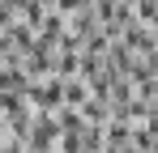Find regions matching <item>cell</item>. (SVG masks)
Listing matches in <instances>:
<instances>
[{"label": "cell", "instance_id": "cell-1", "mask_svg": "<svg viewBox=\"0 0 158 153\" xmlns=\"http://www.w3.org/2000/svg\"><path fill=\"white\" fill-rule=\"evenodd\" d=\"M90 94H94V89H90L85 76H64V106H81Z\"/></svg>", "mask_w": 158, "mask_h": 153}]
</instances>
